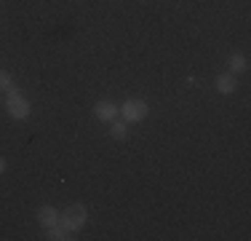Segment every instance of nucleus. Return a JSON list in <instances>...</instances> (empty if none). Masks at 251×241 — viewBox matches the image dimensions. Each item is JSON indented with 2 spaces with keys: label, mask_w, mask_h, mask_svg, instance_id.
Returning a JSON list of instances; mask_svg holds the SVG:
<instances>
[{
  "label": "nucleus",
  "mask_w": 251,
  "mask_h": 241,
  "mask_svg": "<svg viewBox=\"0 0 251 241\" xmlns=\"http://www.w3.org/2000/svg\"><path fill=\"white\" fill-rule=\"evenodd\" d=\"M86 220H88V212H86L83 204H73V207H67L62 214H59V222H62L70 233L83 231V228H86Z\"/></svg>",
  "instance_id": "1"
},
{
  "label": "nucleus",
  "mask_w": 251,
  "mask_h": 241,
  "mask_svg": "<svg viewBox=\"0 0 251 241\" xmlns=\"http://www.w3.org/2000/svg\"><path fill=\"white\" fill-rule=\"evenodd\" d=\"M118 110L123 113L126 123H142V120L150 116V105H147L145 99H126Z\"/></svg>",
  "instance_id": "2"
},
{
  "label": "nucleus",
  "mask_w": 251,
  "mask_h": 241,
  "mask_svg": "<svg viewBox=\"0 0 251 241\" xmlns=\"http://www.w3.org/2000/svg\"><path fill=\"white\" fill-rule=\"evenodd\" d=\"M5 110H8L11 118L22 120L29 116V99L22 91H16V89H11L8 94H5Z\"/></svg>",
  "instance_id": "3"
},
{
  "label": "nucleus",
  "mask_w": 251,
  "mask_h": 241,
  "mask_svg": "<svg viewBox=\"0 0 251 241\" xmlns=\"http://www.w3.org/2000/svg\"><path fill=\"white\" fill-rule=\"evenodd\" d=\"M118 113H121V110H118V105H112L110 99H99L97 105H94V116H97L99 120H104V123H107V120H115Z\"/></svg>",
  "instance_id": "4"
},
{
  "label": "nucleus",
  "mask_w": 251,
  "mask_h": 241,
  "mask_svg": "<svg viewBox=\"0 0 251 241\" xmlns=\"http://www.w3.org/2000/svg\"><path fill=\"white\" fill-rule=\"evenodd\" d=\"M214 86H217V91H219V94H235L238 81H235V75H232V72H225V75H217Z\"/></svg>",
  "instance_id": "5"
},
{
  "label": "nucleus",
  "mask_w": 251,
  "mask_h": 241,
  "mask_svg": "<svg viewBox=\"0 0 251 241\" xmlns=\"http://www.w3.org/2000/svg\"><path fill=\"white\" fill-rule=\"evenodd\" d=\"M38 222L43 228H51V225H56L59 222V212L53 207H40L38 209Z\"/></svg>",
  "instance_id": "6"
},
{
  "label": "nucleus",
  "mask_w": 251,
  "mask_h": 241,
  "mask_svg": "<svg viewBox=\"0 0 251 241\" xmlns=\"http://www.w3.org/2000/svg\"><path fill=\"white\" fill-rule=\"evenodd\" d=\"M46 231H49V236H46L49 241H67V239H73V236H70V231L62 225V222H56V225L46 228Z\"/></svg>",
  "instance_id": "7"
},
{
  "label": "nucleus",
  "mask_w": 251,
  "mask_h": 241,
  "mask_svg": "<svg viewBox=\"0 0 251 241\" xmlns=\"http://www.w3.org/2000/svg\"><path fill=\"white\" fill-rule=\"evenodd\" d=\"M110 134H112V140H126V137H128V123H126V120H110Z\"/></svg>",
  "instance_id": "8"
},
{
  "label": "nucleus",
  "mask_w": 251,
  "mask_h": 241,
  "mask_svg": "<svg viewBox=\"0 0 251 241\" xmlns=\"http://www.w3.org/2000/svg\"><path fill=\"white\" fill-rule=\"evenodd\" d=\"M227 64H230L232 75H235V72H243V70L249 67V62H246V57H243V54H232V57L227 59Z\"/></svg>",
  "instance_id": "9"
},
{
  "label": "nucleus",
  "mask_w": 251,
  "mask_h": 241,
  "mask_svg": "<svg viewBox=\"0 0 251 241\" xmlns=\"http://www.w3.org/2000/svg\"><path fill=\"white\" fill-rule=\"evenodd\" d=\"M11 89H14V75H11V72H5V70H0V91L8 94Z\"/></svg>",
  "instance_id": "10"
},
{
  "label": "nucleus",
  "mask_w": 251,
  "mask_h": 241,
  "mask_svg": "<svg viewBox=\"0 0 251 241\" xmlns=\"http://www.w3.org/2000/svg\"><path fill=\"white\" fill-rule=\"evenodd\" d=\"M5 172V158H0V174Z\"/></svg>",
  "instance_id": "11"
}]
</instances>
